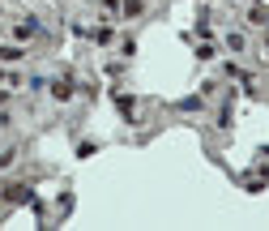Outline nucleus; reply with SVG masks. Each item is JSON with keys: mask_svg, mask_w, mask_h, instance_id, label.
I'll list each match as a JSON object with an SVG mask.
<instances>
[{"mask_svg": "<svg viewBox=\"0 0 269 231\" xmlns=\"http://www.w3.org/2000/svg\"><path fill=\"white\" fill-rule=\"evenodd\" d=\"M34 30H39V22H34V17H21L13 34H17V39H30V34H34Z\"/></svg>", "mask_w": 269, "mask_h": 231, "instance_id": "nucleus-1", "label": "nucleus"}, {"mask_svg": "<svg viewBox=\"0 0 269 231\" xmlns=\"http://www.w3.org/2000/svg\"><path fill=\"white\" fill-rule=\"evenodd\" d=\"M69 94H73V86H69V81H52V99H60V103H64Z\"/></svg>", "mask_w": 269, "mask_h": 231, "instance_id": "nucleus-2", "label": "nucleus"}, {"mask_svg": "<svg viewBox=\"0 0 269 231\" xmlns=\"http://www.w3.org/2000/svg\"><path fill=\"white\" fill-rule=\"evenodd\" d=\"M0 60H5V65H17V60H21V47H0Z\"/></svg>", "mask_w": 269, "mask_h": 231, "instance_id": "nucleus-3", "label": "nucleus"}, {"mask_svg": "<svg viewBox=\"0 0 269 231\" xmlns=\"http://www.w3.org/2000/svg\"><path fill=\"white\" fill-rule=\"evenodd\" d=\"M9 201H34V197H30L26 184H17V188H9Z\"/></svg>", "mask_w": 269, "mask_h": 231, "instance_id": "nucleus-4", "label": "nucleus"}]
</instances>
